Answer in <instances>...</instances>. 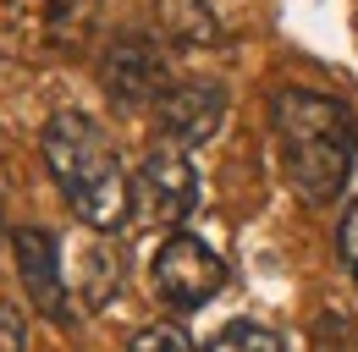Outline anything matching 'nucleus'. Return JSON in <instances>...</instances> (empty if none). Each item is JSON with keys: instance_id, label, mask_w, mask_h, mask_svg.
<instances>
[{"instance_id": "obj_1", "label": "nucleus", "mask_w": 358, "mask_h": 352, "mask_svg": "<svg viewBox=\"0 0 358 352\" xmlns=\"http://www.w3.org/2000/svg\"><path fill=\"white\" fill-rule=\"evenodd\" d=\"M270 132H275V154H281L292 193L314 210H325L353 176V154H358L353 110L331 94L275 88L270 94Z\"/></svg>"}, {"instance_id": "obj_2", "label": "nucleus", "mask_w": 358, "mask_h": 352, "mask_svg": "<svg viewBox=\"0 0 358 352\" xmlns=\"http://www.w3.org/2000/svg\"><path fill=\"white\" fill-rule=\"evenodd\" d=\"M45 166L55 187L66 193V204L78 210L83 226L94 231H116L133 210V182L122 176V160L110 149V138L99 132L94 116L83 110H61L45 127Z\"/></svg>"}, {"instance_id": "obj_3", "label": "nucleus", "mask_w": 358, "mask_h": 352, "mask_svg": "<svg viewBox=\"0 0 358 352\" xmlns=\"http://www.w3.org/2000/svg\"><path fill=\"white\" fill-rule=\"evenodd\" d=\"M199 204V176L182 160V149H149V160L133 176V210L155 226H177Z\"/></svg>"}, {"instance_id": "obj_4", "label": "nucleus", "mask_w": 358, "mask_h": 352, "mask_svg": "<svg viewBox=\"0 0 358 352\" xmlns=\"http://www.w3.org/2000/svg\"><path fill=\"white\" fill-rule=\"evenodd\" d=\"M155 286L171 308H204L226 286V264L199 237H166V248L155 254Z\"/></svg>"}, {"instance_id": "obj_5", "label": "nucleus", "mask_w": 358, "mask_h": 352, "mask_svg": "<svg viewBox=\"0 0 358 352\" xmlns=\"http://www.w3.org/2000/svg\"><path fill=\"white\" fill-rule=\"evenodd\" d=\"M11 259H17L28 303L39 308L50 325H72V298H66V281H61V248H55V237L45 226H22L11 237Z\"/></svg>"}, {"instance_id": "obj_6", "label": "nucleus", "mask_w": 358, "mask_h": 352, "mask_svg": "<svg viewBox=\"0 0 358 352\" xmlns=\"http://www.w3.org/2000/svg\"><path fill=\"white\" fill-rule=\"evenodd\" d=\"M226 116V94L215 83H171L155 105V127L166 138V149H187L204 143Z\"/></svg>"}, {"instance_id": "obj_7", "label": "nucleus", "mask_w": 358, "mask_h": 352, "mask_svg": "<svg viewBox=\"0 0 358 352\" xmlns=\"http://www.w3.org/2000/svg\"><path fill=\"white\" fill-rule=\"evenodd\" d=\"M166 61H160V50L149 39H127L110 44V55H105V94L110 99H122V105H160V94H166Z\"/></svg>"}, {"instance_id": "obj_8", "label": "nucleus", "mask_w": 358, "mask_h": 352, "mask_svg": "<svg viewBox=\"0 0 358 352\" xmlns=\"http://www.w3.org/2000/svg\"><path fill=\"white\" fill-rule=\"evenodd\" d=\"M99 6L105 0H45V39L55 50H83L99 28Z\"/></svg>"}, {"instance_id": "obj_9", "label": "nucleus", "mask_w": 358, "mask_h": 352, "mask_svg": "<svg viewBox=\"0 0 358 352\" xmlns=\"http://www.w3.org/2000/svg\"><path fill=\"white\" fill-rule=\"evenodd\" d=\"M116 286H122V254L105 248V242H94L89 254H83V303L105 308L116 298Z\"/></svg>"}, {"instance_id": "obj_10", "label": "nucleus", "mask_w": 358, "mask_h": 352, "mask_svg": "<svg viewBox=\"0 0 358 352\" xmlns=\"http://www.w3.org/2000/svg\"><path fill=\"white\" fill-rule=\"evenodd\" d=\"M160 22H166V34L182 44H210L215 39V22H210V11L199 6V0H166L160 6Z\"/></svg>"}, {"instance_id": "obj_11", "label": "nucleus", "mask_w": 358, "mask_h": 352, "mask_svg": "<svg viewBox=\"0 0 358 352\" xmlns=\"http://www.w3.org/2000/svg\"><path fill=\"white\" fill-rule=\"evenodd\" d=\"M204 352H292L275 330H265V325H248V319H237V325H226L221 336L210 342Z\"/></svg>"}, {"instance_id": "obj_12", "label": "nucleus", "mask_w": 358, "mask_h": 352, "mask_svg": "<svg viewBox=\"0 0 358 352\" xmlns=\"http://www.w3.org/2000/svg\"><path fill=\"white\" fill-rule=\"evenodd\" d=\"M309 342H314V352H358V325L348 314H320Z\"/></svg>"}, {"instance_id": "obj_13", "label": "nucleus", "mask_w": 358, "mask_h": 352, "mask_svg": "<svg viewBox=\"0 0 358 352\" xmlns=\"http://www.w3.org/2000/svg\"><path fill=\"white\" fill-rule=\"evenodd\" d=\"M127 352H193V336L182 330V325H143Z\"/></svg>"}, {"instance_id": "obj_14", "label": "nucleus", "mask_w": 358, "mask_h": 352, "mask_svg": "<svg viewBox=\"0 0 358 352\" xmlns=\"http://www.w3.org/2000/svg\"><path fill=\"white\" fill-rule=\"evenodd\" d=\"M336 254H342V264H348V275L358 281V204L342 215V226H336Z\"/></svg>"}, {"instance_id": "obj_15", "label": "nucleus", "mask_w": 358, "mask_h": 352, "mask_svg": "<svg viewBox=\"0 0 358 352\" xmlns=\"http://www.w3.org/2000/svg\"><path fill=\"white\" fill-rule=\"evenodd\" d=\"M28 347V330H22V314L11 303H0V352H22Z\"/></svg>"}]
</instances>
